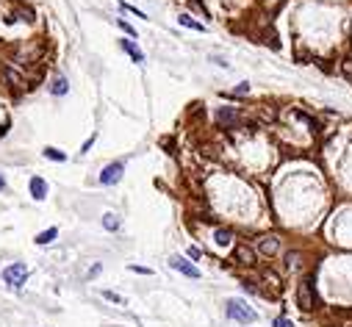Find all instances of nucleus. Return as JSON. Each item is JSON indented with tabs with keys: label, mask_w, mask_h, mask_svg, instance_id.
<instances>
[{
	"label": "nucleus",
	"mask_w": 352,
	"mask_h": 327,
	"mask_svg": "<svg viewBox=\"0 0 352 327\" xmlns=\"http://www.w3.org/2000/svg\"><path fill=\"white\" fill-rule=\"evenodd\" d=\"M130 269H133L136 275H153V272H150V269H145V266H130Z\"/></svg>",
	"instance_id": "27"
},
{
	"label": "nucleus",
	"mask_w": 352,
	"mask_h": 327,
	"mask_svg": "<svg viewBox=\"0 0 352 327\" xmlns=\"http://www.w3.org/2000/svg\"><path fill=\"white\" fill-rule=\"evenodd\" d=\"M67 92H69V81H67L64 75H56V78L50 81V95H53V97H64Z\"/></svg>",
	"instance_id": "12"
},
{
	"label": "nucleus",
	"mask_w": 352,
	"mask_h": 327,
	"mask_svg": "<svg viewBox=\"0 0 352 327\" xmlns=\"http://www.w3.org/2000/svg\"><path fill=\"white\" fill-rule=\"evenodd\" d=\"M258 250L272 258V255H277V252H280V241H277L275 236H264V239L258 241Z\"/></svg>",
	"instance_id": "11"
},
{
	"label": "nucleus",
	"mask_w": 352,
	"mask_h": 327,
	"mask_svg": "<svg viewBox=\"0 0 352 327\" xmlns=\"http://www.w3.org/2000/svg\"><path fill=\"white\" fill-rule=\"evenodd\" d=\"M25 277H28V266H25V264H20V261L3 269V280H6L11 288H20V286L25 283Z\"/></svg>",
	"instance_id": "3"
},
{
	"label": "nucleus",
	"mask_w": 352,
	"mask_h": 327,
	"mask_svg": "<svg viewBox=\"0 0 352 327\" xmlns=\"http://www.w3.org/2000/svg\"><path fill=\"white\" fill-rule=\"evenodd\" d=\"M103 227L105 230H120V219H117V214H105L103 216Z\"/></svg>",
	"instance_id": "18"
},
{
	"label": "nucleus",
	"mask_w": 352,
	"mask_h": 327,
	"mask_svg": "<svg viewBox=\"0 0 352 327\" xmlns=\"http://www.w3.org/2000/svg\"><path fill=\"white\" fill-rule=\"evenodd\" d=\"M28 189H31V197H34V200H44V197H47V181L39 178V175H34V178L28 181Z\"/></svg>",
	"instance_id": "10"
},
{
	"label": "nucleus",
	"mask_w": 352,
	"mask_h": 327,
	"mask_svg": "<svg viewBox=\"0 0 352 327\" xmlns=\"http://www.w3.org/2000/svg\"><path fill=\"white\" fill-rule=\"evenodd\" d=\"M225 310H228V316H230L233 322H241V325H252V322L258 319L255 310L249 308L244 300H236V297L225 302Z\"/></svg>",
	"instance_id": "1"
},
{
	"label": "nucleus",
	"mask_w": 352,
	"mask_h": 327,
	"mask_svg": "<svg viewBox=\"0 0 352 327\" xmlns=\"http://www.w3.org/2000/svg\"><path fill=\"white\" fill-rule=\"evenodd\" d=\"M3 78H6V83H9L11 89H20L25 81H22V75H20L17 69H11V67H3Z\"/></svg>",
	"instance_id": "13"
},
{
	"label": "nucleus",
	"mask_w": 352,
	"mask_h": 327,
	"mask_svg": "<svg viewBox=\"0 0 352 327\" xmlns=\"http://www.w3.org/2000/svg\"><path fill=\"white\" fill-rule=\"evenodd\" d=\"M294 117H297V120H300L302 125H308L311 133H322V128H325V125H322V122H319L316 117H313V114L302 111V108H294Z\"/></svg>",
	"instance_id": "8"
},
{
	"label": "nucleus",
	"mask_w": 352,
	"mask_h": 327,
	"mask_svg": "<svg viewBox=\"0 0 352 327\" xmlns=\"http://www.w3.org/2000/svg\"><path fill=\"white\" fill-rule=\"evenodd\" d=\"M186 255H189L191 261H200V258H203V252H200V247H189V250H186Z\"/></svg>",
	"instance_id": "23"
},
{
	"label": "nucleus",
	"mask_w": 352,
	"mask_h": 327,
	"mask_svg": "<svg viewBox=\"0 0 352 327\" xmlns=\"http://www.w3.org/2000/svg\"><path fill=\"white\" fill-rule=\"evenodd\" d=\"M42 155L47 158V161H59V164H61V161H67V153H61L59 147H44Z\"/></svg>",
	"instance_id": "15"
},
{
	"label": "nucleus",
	"mask_w": 352,
	"mask_h": 327,
	"mask_svg": "<svg viewBox=\"0 0 352 327\" xmlns=\"http://www.w3.org/2000/svg\"><path fill=\"white\" fill-rule=\"evenodd\" d=\"M6 130H9V125H0V136H6Z\"/></svg>",
	"instance_id": "31"
},
{
	"label": "nucleus",
	"mask_w": 352,
	"mask_h": 327,
	"mask_svg": "<svg viewBox=\"0 0 352 327\" xmlns=\"http://www.w3.org/2000/svg\"><path fill=\"white\" fill-rule=\"evenodd\" d=\"M120 47L130 56V61H133V64H145V53L139 50V44L133 42V39H120Z\"/></svg>",
	"instance_id": "9"
},
{
	"label": "nucleus",
	"mask_w": 352,
	"mask_h": 327,
	"mask_svg": "<svg viewBox=\"0 0 352 327\" xmlns=\"http://www.w3.org/2000/svg\"><path fill=\"white\" fill-rule=\"evenodd\" d=\"M169 266L178 269L181 275L191 277V280H200V269L194 266V261H186V258H181V255H172V258H169Z\"/></svg>",
	"instance_id": "6"
},
{
	"label": "nucleus",
	"mask_w": 352,
	"mask_h": 327,
	"mask_svg": "<svg viewBox=\"0 0 352 327\" xmlns=\"http://www.w3.org/2000/svg\"><path fill=\"white\" fill-rule=\"evenodd\" d=\"M286 264H289V266H300V252H289V255H286Z\"/></svg>",
	"instance_id": "21"
},
{
	"label": "nucleus",
	"mask_w": 352,
	"mask_h": 327,
	"mask_svg": "<svg viewBox=\"0 0 352 327\" xmlns=\"http://www.w3.org/2000/svg\"><path fill=\"white\" fill-rule=\"evenodd\" d=\"M117 25H120V28H122V31H125V34H128V36H130V39H133V36H136V28L130 25V22H125V20H117Z\"/></svg>",
	"instance_id": "20"
},
{
	"label": "nucleus",
	"mask_w": 352,
	"mask_h": 327,
	"mask_svg": "<svg viewBox=\"0 0 352 327\" xmlns=\"http://www.w3.org/2000/svg\"><path fill=\"white\" fill-rule=\"evenodd\" d=\"M233 261H236L239 266H252V264H255V250L247 247V244H236V247H233Z\"/></svg>",
	"instance_id": "7"
},
{
	"label": "nucleus",
	"mask_w": 352,
	"mask_h": 327,
	"mask_svg": "<svg viewBox=\"0 0 352 327\" xmlns=\"http://www.w3.org/2000/svg\"><path fill=\"white\" fill-rule=\"evenodd\" d=\"M236 92H239V95H247V92H249V83H239V86H236Z\"/></svg>",
	"instance_id": "28"
},
{
	"label": "nucleus",
	"mask_w": 352,
	"mask_h": 327,
	"mask_svg": "<svg viewBox=\"0 0 352 327\" xmlns=\"http://www.w3.org/2000/svg\"><path fill=\"white\" fill-rule=\"evenodd\" d=\"M6 189V178H3V175H0V191Z\"/></svg>",
	"instance_id": "30"
},
{
	"label": "nucleus",
	"mask_w": 352,
	"mask_h": 327,
	"mask_svg": "<svg viewBox=\"0 0 352 327\" xmlns=\"http://www.w3.org/2000/svg\"><path fill=\"white\" fill-rule=\"evenodd\" d=\"M181 25L191 28V31H206V25H203V22H197V20H191L189 14H181Z\"/></svg>",
	"instance_id": "17"
},
{
	"label": "nucleus",
	"mask_w": 352,
	"mask_h": 327,
	"mask_svg": "<svg viewBox=\"0 0 352 327\" xmlns=\"http://www.w3.org/2000/svg\"><path fill=\"white\" fill-rule=\"evenodd\" d=\"M120 9H125V11H130V14H136V17L147 20V14H145V11H139L136 6H130V3H122V0H120Z\"/></svg>",
	"instance_id": "19"
},
{
	"label": "nucleus",
	"mask_w": 352,
	"mask_h": 327,
	"mask_svg": "<svg viewBox=\"0 0 352 327\" xmlns=\"http://www.w3.org/2000/svg\"><path fill=\"white\" fill-rule=\"evenodd\" d=\"M341 69H344V75H347V78H352V61H344Z\"/></svg>",
	"instance_id": "25"
},
{
	"label": "nucleus",
	"mask_w": 352,
	"mask_h": 327,
	"mask_svg": "<svg viewBox=\"0 0 352 327\" xmlns=\"http://www.w3.org/2000/svg\"><path fill=\"white\" fill-rule=\"evenodd\" d=\"M95 275H100V264H95V266L89 269V277H95Z\"/></svg>",
	"instance_id": "29"
},
{
	"label": "nucleus",
	"mask_w": 352,
	"mask_h": 327,
	"mask_svg": "<svg viewBox=\"0 0 352 327\" xmlns=\"http://www.w3.org/2000/svg\"><path fill=\"white\" fill-rule=\"evenodd\" d=\"M272 327H291V322H289V319H275V325Z\"/></svg>",
	"instance_id": "26"
},
{
	"label": "nucleus",
	"mask_w": 352,
	"mask_h": 327,
	"mask_svg": "<svg viewBox=\"0 0 352 327\" xmlns=\"http://www.w3.org/2000/svg\"><path fill=\"white\" fill-rule=\"evenodd\" d=\"M214 117H216V122H219V128H236L241 120L239 108H233V105H219L214 111Z\"/></svg>",
	"instance_id": "4"
},
{
	"label": "nucleus",
	"mask_w": 352,
	"mask_h": 327,
	"mask_svg": "<svg viewBox=\"0 0 352 327\" xmlns=\"http://www.w3.org/2000/svg\"><path fill=\"white\" fill-rule=\"evenodd\" d=\"M56 236H59V227H47V230H42L34 241L39 244V247H47V244H50V241L56 239Z\"/></svg>",
	"instance_id": "14"
},
{
	"label": "nucleus",
	"mask_w": 352,
	"mask_h": 327,
	"mask_svg": "<svg viewBox=\"0 0 352 327\" xmlns=\"http://www.w3.org/2000/svg\"><path fill=\"white\" fill-rule=\"evenodd\" d=\"M103 297L105 300H111V302H117V305H125V300H122L120 294H114V291H103Z\"/></svg>",
	"instance_id": "22"
},
{
	"label": "nucleus",
	"mask_w": 352,
	"mask_h": 327,
	"mask_svg": "<svg viewBox=\"0 0 352 327\" xmlns=\"http://www.w3.org/2000/svg\"><path fill=\"white\" fill-rule=\"evenodd\" d=\"M297 302H300V310L316 308V291H313V283H311V280H302V283L297 286Z\"/></svg>",
	"instance_id": "2"
},
{
	"label": "nucleus",
	"mask_w": 352,
	"mask_h": 327,
	"mask_svg": "<svg viewBox=\"0 0 352 327\" xmlns=\"http://www.w3.org/2000/svg\"><path fill=\"white\" fill-rule=\"evenodd\" d=\"M214 239H216V244H222V247H225V244H230L233 233L228 230V227H216V230H214Z\"/></svg>",
	"instance_id": "16"
},
{
	"label": "nucleus",
	"mask_w": 352,
	"mask_h": 327,
	"mask_svg": "<svg viewBox=\"0 0 352 327\" xmlns=\"http://www.w3.org/2000/svg\"><path fill=\"white\" fill-rule=\"evenodd\" d=\"M122 172H125V161H111L108 166H103L100 183H103V186H114V183L122 181Z\"/></svg>",
	"instance_id": "5"
},
{
	"label": "nucleus",
	"mask_w": 352,
	"mask_h": 327,
	"mask_svg": "<svg viewBox=\"0 0 352 327\" xmlns=\"http://www.w3.org/2000/svg\"><path fill=\"white\" fill-rule=\"evenodd\" d=\"M95 133H92V136H89V139H86V142H83V147H81V153H89V150H92V144H95Z\"/></svg>",
	"instance_id": "24"
}]
</instances>
